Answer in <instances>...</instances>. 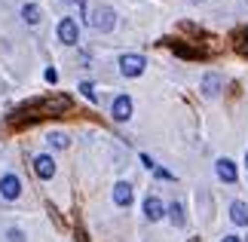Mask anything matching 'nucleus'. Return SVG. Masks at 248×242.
<instances>
[{"label": "nucleus", "instance_id": "f257e3e1", "mask_svg": "<svg viewBox=\"0 0 248 242\" xmlns=\"http://www.w3.org/2000/svg\"><path fill=\"white\" fill-rule=\"evenodd\" d=\"M86 25H92L95 31H113V25H117V13H113L110 6H98L92 9V13H86Z\"/></svg>", "mask_w": 248, "mask_h": 242}, {"label": "nucleus", "instance_id": "f03ea898", "mask_svg": "<svg viewBox=\"0 0 248 242\" xmlns=\"http://www.w3.org/2000/svg\"><path fill=\"white\" fill-rule=\"evenodd\" d=\"M71 95H49L40 98V117H62L64 111H71Z\"/></svg>", "mask_w": 248, "mask_h": 242}, {"label": "nucleus", "instance_id": "7ed1b4c3", "mask_svg": "<svg viewBox=\"0 0 248 242\" xmlns=\"http://www.w3.org/2000/svg\"><path fill=\"white\" fill-rule=\"evenodd\" d=\"M144 67H147L144 55H138V52H123L120 55V74L123 77H141Z\"/></svg>", "mask_w": 248, "mask_h": 242}, {"label": "nucleus", "instance_id": "20e7f679", "mask_svg": "<svg viewBox=\"0 0 248 242\" xmlns=\"http://www.w3.org/2000/svg\"><path fill=\"white\" fill-rule=\"evenodd\" d=\"M0 196H3L6 202H16L18 196H22V178H18L16 172H6V175L0 178Z\"/></svg>", "mask_w": 248, "mask_h": 242}, {"label": "nucleus", "instance_id": "39448f33", "mask_svg": "<svg viewBox=\"0 0 248 242\" xmlns=\"http://www.w3.org/2000/svg\"><path fill=\"white\" fill-rule=\"evenodd\" d=\"M59 40L64 46H77L80 43V28H77V22H74L71 16H64L59 22Z\"/></svg>", "mask_w": 248, "mask_h": 242}, {"label": "nucleus", "instance_id": "423d86ee", "mask_svg": "<svg viewBox=\"0 0 248 242\" xmlns=\"http://www.w3.org/2000/svg\"><path fill=\"white\" fill-rule=\"evenodd\" d=\"M199 89H202L205 98H215V95H221V89H224V77L215 74V71L202 74V80H199Z\"/></svg>", "mask_w": 248, "mask_h": 242}, {"label": "nucleus", "instance_id": "0eeeda50", "mask_svg": "<svg viewBox=\"0 0 248 242\" xmlns=\"http://www.w3.org/2000/svg\"><path fill=\"white\" fill-rule=\"evenodd\" d=\"M34 175L40 181H49L55 175V160L49 157V153H37L34 157Z\"/></svg>", "mask_w": 248, "mask_h": 242}, {"label": "nucleus", "instance_id": "6e6552de", "mask_svg": "<svg viewBox=\"0 0 248 242\" xmlns=\"http://www.w3.org/2000/svg\"><path fill=\"white\" fill-rule=\"evenodd\" d=\"M110 117L117 120V123H126V120L132 117V98H129V95H117V98H113Z\"/></svg>", "mask_w": 248, "mask_h": 242}, {"label": "nucleus", "instance_id": "1a4fd4ad", "mask_svg": "<svg viewBox=\"0 0 248 242\" xmlns=\"http://www.w3.org/2000/svg\"><path fill=\"white\" fill-rule=\"evenodd\" d=\"M144 218L150 221V224H154V221H163V215H166V206H163V199L159 196H154V193H150V196H144Z\"/></svg>", "mask_w": 248, "mask_h": 242}, {"label": "nucleus", "instance_id": "9d476101", "mask_svg": "<svg viewBox=\"0 0 248 242\" xmlns=\"http://www.w3.org/2000/svg\"><path fill=\"white\" fill-rule=\"evenodd\" d=\"M215 172H217V178H221L224 184H236V181H239L236 162H233V160H227V157H221V160L215 162Z\"/></svg>", "mask_w": 248, "mask_h": 242}, {"label": "nucleus", "instance_id": "9b49d317", "mask_svg": "<svg viewBox=\"0 0 248 242\" xmlns=\"http://www.w3.org/2000/svg\"><path fill=\"white\" fill-rule=\"evenodd\" d=\"M132 199H135V190H132L129 181H117V184H113V202H117L120 209H129Z\"/></svg>", "mask_w": 248, "mask_h": 242}, {"label": "nucleus", "instance_id": "f8f14e48", "mask_svg": "<svg viewBox=\"0 0 248 242\" xmlns=\"http://www.w3.org/2000/svg\"><path fill=\"white\" fill-rule=\"evenodd\" d=\"M230 221L236 227H248V202H242V199L230 202Z\"/></svg>", "mask_w": 248, "mask_h": 242}, {"label": "nucleus", "instance_id": "ddd939ff", "mask_svg": "<svg viewBox=\"0 0 248 242\" xmlns=\"http://www.w3.org/2000/svg\"><path fill=\"white\" fill-rule=\"evenodd\" d=\"M40 18H43V9L37 3H25L22 6V22L25 25H40Z\"/></svg>", "mask_w": 248, "mask_h": 242}, {"label": "nucleus", "instance_id": "4468645a", "mask_svg": "<svg viewBox=\"0 0 248 242\" xmlns=\"http://www.w3.org/2000/svg\"><path fill=\"white\" fill-rule=\"evenodd\" d=\"M171 46V52L181 55V59H202V49H193V46H184V43H178V40H169Z\"/></svg>", "mask_w": 248, "mask_h": 242}, {"label": "nucleus", "instance_id": "2eb2a0df", "mask_svg": "<svg viewBox=\"0 0 248 242\" xmlns=\"http://www.w3.org/2000/svg\"><path fill=\"white\" fill-rule=\"evenodd\" d=\"M166 215L171 218V224H175V227H184V224H187V218H184V206H181V202H171V206L166 209Z\"/></svg>", "mask_w": 248, "mask_h": 242}, {"label": "nucleus", "instance_id": "dca6fc26", "mask_svg": "<svg viewBox=\"0 0 248 242\" xmlns=\"http://www.w3.org/2000/svg\"><path fill=\"white\" fill-rule=\"evenodd\" d=\"M46 141H49V147H55V150L71 147V138H68L64 132H49V135H46Z\"/></svg>", "mask_w": 248, "mask_h": 242}, {"label": "nucleus", "instance_id": "f3484780", "mask_svg": "<svg viewBox=\"0 0 248 242\" xmlns=\"http://www.w3.org/2000/svg\"><path fill=\"white\" fill-rule=\"evenodd\" d=\"M80 92H83V98H86V101L98 104V92H95V86H92V83H80Z\"/></svg>", "mask_w": 248, "mask_h": 242}, {"label": "nucleus", "instance_id": "a211bd4d", "mask_svg": "<svg viewBox=\"0 0 248 242\" xmlns=\"http://www.w3.org/2000/svg\"><path fill=\"white\" fill-rule=\"evenodd\" d=\"M6 242H25V233L18 227H9L6 230Z\"/></svg>", "mask_w": 248, "mask_h": 242}, {"label": "nucleus", "instance_id": "6ab92c4d", "mask_svg": "<svg viewBox=\"0 0 248 242\" xmlns=\"http://www.w3.org/2000/svg\"><path fill=\"white\" fill-rule=\"evenodd\" d=\"M46 83H55V80H59V71H55V67H46Z\"/></svg>", "mask_w": 248, "mask_h": 242}, {"label": "nucleus", "instance_id": "aec40b11", "mask_svg": "<svg viewBox=\"0 0 248 242\" xmlns=\"http://www.w3.org/2000/svg\"><path fill=\"white\" fill-rule=\"evenodd\" d=\"M141 162H144V169H150V172H154V169H156V162H154V160H150V157H147V153H141Z\"/></svg>", "mask_w": 248, "mask_h": 242}, {"label": "nucleus", "instance_id": "412c9836", "mask_svg": "<svg viewBox=\"0 0 248 242\" xmlns=\"http://www.w3.org/2000/svg\"><path fill=\"white\" fill-rule=\"evenodd\" d=\"M154 175L163 178V181H171V172H166V169H154Z\"/></svg>", "mask_w": 248, "mask_h": 242}, {"label": "nucleus", "instance_id": "4be33fe9", "mask_svg": "<svg viewBox=\"0 0 248 242\" xmlns=\"http://www.w3.org/2000/svg\"><path fill=\"white\" fill-rule=\"evenodd\" d=\"M221 242H242V239L236 236V233H227V236H221Z\"/></svg>", "mask_w": 248, "mask_h": 242}, {"label": "nucleus", "instance_id": "5701e85b", "mask_svg": "<svg viewBox=\"0 0 248 242\" xmlns=\"http://www.w3.org/2000/svg\"><path fill=\"white\" fill-rule=\"evenodd\" d=\"M64 3H77V6H86V0H64Z\"/></svg>", "mask_w": 248, "mask_h": 242}, {"label": "nucleus", "instance_id": "b1692460", "mask_svg": "<svg viewBox=\"0 0 248 242\" xmlns=\"http://www.w3.org/2000/svg\"><path fill=\"white\" fill-rule=\"evenodd\" d=\"M190 242H199V236H190Z\"/></svg>", "mask_w": 248, "mask_h": 242}, {"label": "nucleus", "instance_id": "393cba45", "mask_svg": "<svg viewBox=\"0 0 248 242\" xmlns=\"http://www.w3.org/2000/svg\"><path fill=\"white\" fill-rule=\"evenodd\" d=\"M245 166H248V150H245Z\"/></svg>", "mask_w": 248, "mask_h": 242}, {"label": "nucleus", "instance_id": "a878e982", "mask_svg": "<svg viewBox=\"0 0 248 242\" xmlns=\"http://www.w3.org/2000/svg\"><path fill=\"white\" fill-rule=\"evenodd\" d=\"M190 3H202V0H190Z\"/></svg>", "mask_w": 248, "mask_h": 242}, {"label": "nucleus", "instance_id": "bb28decb", "mask_svg": "<svg viewBox=\"0 0 248 242\" xmlns=\"http://www.w3.org/2000/svg\"><path fill=\"white\" fill-rule=\"evenodd\" d=\"M245 3H248V0H245Z\"/></svg>", "mask_w": 248, "mask_h": 242}, {"label": "nucleus", "instance_id": "cd10ccee", "mask_svg": "<svg viewBox=\"0 0 248 242\" xmlns=\"http://www.w3.org/2000/svg\"><path fill=\"white\" fill-rule=\"evenodd\" d=\"M245 242H248V239H245Z\"/></svg>", "mask_w": 248, "mask_h": 242}]
</instances>
